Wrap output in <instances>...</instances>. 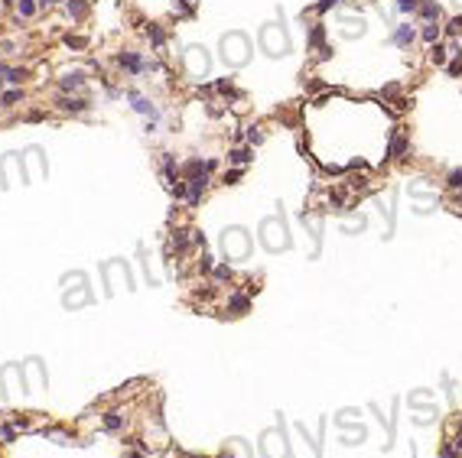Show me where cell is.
Here are the masks:
<instances>
[{"instance_id":"1","label":"cell","mask_w":462,"mask_h":458,"mask_svg":"<svg viewBox=\"0 0 462 458\" xmlns=\"http://www.w3.org/2000/svg\"><path fill=\"white\" fill-rule=\"evenodd\" d=\"M248 55H251V42H248L244 33H228V36H221V59H225L231 69L244 65Z\"/></svg>"},{"instance_id":"2","label":"cell","mask_w":462,"mask_h":458,"mask_svg":"<svg viewBox=\"0 0 462 458\" xmlns=\"http://www.w3.org/2000/svg\"><path fill=\"white\" fill-rule=\"evenodd\" d=\"M260 49H264L270 59H277V55H287L290 52V36L280 30V26H264L260 30Z\"/></svg>"},{"instance_id":"3","label":"cell","mask_w":462,"mask_h":458,"mask_svg":"<svg viewBox=\"0 0 462 458\" xmlns=\"http://www.w3.org/2000/svg\"><path fill=\"white\" fill-rule=\"evenodd\" d=\"M186 62H189V72L196 78H202V75H209V55H205V49L202 46H192L186 52Z\"/></svg>"},{"instance_id":"4","label":"cell","mask_w":462,"mask_h":458,"mask_svg":"<svg viewBox=\"0 0 462 458\" xmlns=\"http://www.w3.org/2000/svg\"><path fill=\"white\" fill-rule=\"evenodd\" d=\"M407 150H410V137L404 130H394L391 133V143H387V156H391V159H400Z\"/></svg>"},{"instance_id":"5","label":"cell","mask_w":462,"mask_h":458,"mask_svg":"<svg viewBox=\"0 0 462 458\" xmlns=\"http://www.w3.org/2000/svg\"><path fill=\"white\" fill-rule=\"evenodd\" d=\"M118 62H121V69H130V72H147V69H157L153 62H143L137 52H121L118 55Z\"/></svg>"},{"instance_id":"6","label":"cell","mask_w":462,"mask_h":458,"mask_svg":"<svg viewBox=\"0 0 462 458\" xmlns=\"http://www.w3.org/2000/svg\"><path fill=\"white\" fill-rule=\"evenodd\" d=\"M417 39V30L410 23H404V26H397V30H394V36H391V42L394 46H400V49H407L410 42H414Z\"/></svg>"},{"instance_id":"7","label":"cell","mask_w":462,"mask_h":458,"mask_svg":"<svg viewBox=\"0 0 462 458\" xmlns=\"http://www.w3.org/2000/svg\"><path fill=\"white\" fill-rule=\"evenodd\" d=\"M417 13H420L423 20H426V23H433V20H439V13H443V10H439V3H436V0H420Z\"/></svg>"},{"instance_id":"8","label":"cell","mask_w":462,"mask_h":458,"mask_svg":"<svg viewBox=\"0 0 462 458\" xmlns=\"http://www.w3.org/2000/svg\"><path fill=\"white\" fill-rule=\"evenodd\" d=\"M59 85H62V91L82 88V85H85V75H82V72H69V75H62V78H59Z\"/></svg>"},{"instance_id":"9","label":"cell","mask_w":462,"mask_h":458,"mask_svg":"<svg viewBox=\"0 0 462 458\" xmlns=\"http://www.w3.org/2000/svg\"><path fill=\"white\" fill-rule=\"evenodd\" d=\"M342 26H345L342 36H361V33H365V20H361V16L358 20H342Z\"/></svg>"},{"instance_id":"10","label":"cell","mask_w":462,"mask_h":458,"mask_svg":"<svg viewBox=\"0 0 462 458\" xmlns=\"http://www.w3.org/2000/svg\"><path fill=\"white\" fill-rule=\"evenodd\" d=\"M228 163H235V166H248V163H251V150H244V147L231 150V153H228Z\"/></svg>"},{"instance_id":"11","label":"cell","mask_w":462,"mask_h":458,"mask_svg":"<svg viewBox=\"0 0 462 458\" xmlns=\"http://www.w3.org/2000/svg\"><path fill=\"white\" fill-rule=\"evenodd\" d=\"M130 98H133V111H140V114H150V117H157V111H153V104L147 101V98H140L137 91H130Z\"/></svg>"},{"instance_id":"12","label":"cell","mask_w":462,"mask_h":458,"mask_svg":"<svg viewBox=\"0 0 462 458\" xmlns=\"http://www.w3.org/2000/svg\"><path fill=\"white\" fill-rule=\"evenodd\" d=\"M322 39H326V26L316 23L313 30H309V49H319V46H322Z\"/></svg>"},{"instance_id":"13","label":"cell","mask_w":462,"mask_h":458,"mask_svg":"<svg viewBox=\"0 0 462 458\" xmlns=\"http://www.w3.org/2000/svg\"><path fill=\"white\" fill-rule=\"evenodd\" d=\"M172 10H176L179 16H192V13H196V0H176Z\"/></svg>"},{"instance_id":"14","label":"cell","mask_w":462,"mask_h":458,"mask_svg":"<svg viewBox=\"0 0 462 458\" xmlns=\"http://www.w3.org/2000/svg\"><path fill=\"white\" fill-rule=\"evenodd\" d=\"M228 309L235 312V315L248 312V296H231V303H228Z\"/></svg>"},{"instance_id":"15","label":"cell","mask_w":462,"mask_h":458,"mask_svg":"<svg viewBox=\"0 0 462 458\" xmlns=\"http://www.w3.org/2000/svg\"><path fill=\"white\" fill-rule=\"evenodd\" d=\"M420 36L426 39V42H436V39H439V26H436V20H433V23H426V26H423V30H420Z\"/></svg>"},{"instance_id":"16","label":"cell","mask_w":462,"mask_h":458,"mask_svg":"<svg viewBox=\"0 0 462 458\" xmlns=\"http://www.w3.org/2000/svg\"><path fill=\"white\" fill-rule=\"evenodd\" d=\"M59 104H62L65 111H85V108H88L82 98H59Z\"/></svg>"},{"instance_id":"17","label":"cell","mask_w":462,"mask_h":458,"mask_svg":"<svg viewBox=\"0 0 462 458\" xmlns=\"http://www.w3.org/2000/svg\"><path fill=\"white\" fill-rule=\"evenodd\" d=\"M446 55H449V49H443V46H436V42H433V49H430V59H433V62L443 65V62H446Z\"/></svg>"},{"instance_id":"18","label":"cell","mask_w":462,"mask_h":458,"mask_svg":"<svg viewBox=\"0 0 462 458\" xmlns=\"http://www.w3.org/2000/svg\"><path fill=\"white\" fill-rule=\"evenodd\" d=\"M417 7H420V0H397L400 13H417Z\"/></svg>"},{"instance_id":"19","label":"cell","mask_w":462,"mask_h":458,"mask_svg":"<svg viewBox=\"0 0 462 458\" xmlns=\"http://www.w3.org/2000/svg\"><path fill=\"white\" fill-rule=\"evenodd\" d=\"M150 39H153V46H163V42H166L163 26H150Z\"/></svg>"},{"instance_id":"20","label":"cell","mask_w":462,"mask_h":458,"mask_svg":"<svg viewBox=\"0 0 462 458\" xmlns=\"http://www.w3.org/2000/svg\"><path fill=\"white\" fill-rule=\"evenodd\" d=\"M36 13V0H20V16H33Z\"/></svg>"},{"instance_id":"21","label":"cell","mask_w":462,"mask_h":458,"mask_svg":"<svg viewBox=\"0 0 462 458\" xmlns=\"http://www.w3.org/2000/svg\"><path fill=\"white\" fill-rule=\"evenodd\" d=\"M69 13H72V16H79V20H82V16L88 13V7L82 3V0H75V3H69Z\"/></svg>"},{"instance_id":"22","label":"cell","mask_w":462,"mask_h":458,"mask_svg":"<svg viewBox=\"0 0 462 458\" xmlns=\"http://www.w3.org/2000/svg\"><path fill=\"white\" fill-rule=\"evenodd\" d=\"M449 189H456V192L462 189V169H453V172H449Z\"/></svg>"},{"instance_id":"23","label":"cell","mask_w":462,"mask_h":458,"mask_svg":"<svg viewBox=\"0 0 462 458\" xmlns=\"http://www.w3.org/2000/svg\"><path fill=\"white\" fill-rule=\"evenodd\" d=\"M446 33H449V36H459V33H462V16H456V20H449Z\"/></svg>"},{"instance_id":"24","label":"cell","mask_w":462,"mask_h":458,"mask_svg":"<svg viewBox=\"0 0 462 458\" xmlns=\"http://www.w3.org/2000/svg\"><path fill=\"white\" fill-rule=\"evenodd\" d=\"M104 426L108 429H121V416L118 413H108V416H104Z\"/></svg>"},{"instance_id":"25","label":"cell","mask_w":462,"mask_h":458,"mask_svg":"<svg viewBox=\"0 0 462 458\" xmlns=\"http://www.w3.org/2000/svg\"><path fill=\"white\" fill-rule=\"evenodd\" d=\"M446 72H449V75H462V55H456L453 62H449V69H446Z\"/></svg>"},{"instance_id":"26","label":"cell","mask_w":462,"mask_h":458,"mask_svg":"<svg viewBox=\"0 0 462 458\" xmlns=\"http://www.w3.org/2000/svg\"><path fill=\"white\" fill-rule=\"evenodd\" d=\"M248 140H251V143H260V140H264V133H260L257 127H248Z\"/></svg>"},{"instance_id":"27","label":"cell","mask_w":462,"mask_h":458,"mask_svg":"<svg viewBox=\"0 0 462 458\" xmlns=\"http://www.w3.org/2000/svg\"><path fill=\"white\" fill-rule=\"evenodd\" d=\"M338 0H319V3H316V13H326V10L329 7H336Z\"/></svg>"},{"instance_id":"28","label":"cell","mask_w":462,"mask_h":458,"mask_svg":"<svg viewBox=\"0 0 462 458\" xmlns=\"http://www.w3.org/2000/svg\"><path fill=\"white\" fill-rule=\"evenodd\" d=\"M215 276H218V280H228V276H231V267H225V264L215 267Z\"/></svg>"},{"instance_id":"29","label":"cell","mask_w":462,"mask_h":458,"mask_svg":"<svg viewBox=\"0 0 462 458\" xmlns=\"http://www.w3.org/2000/svg\"><path fill=\"white\" fill-rule=\"evenodd\" d=\"M65 42H69V46H75V49L85 46V39H79V36H65Z\"/></svg>"},{"instance_id":"30","label":"cell","mask_w":462,"mask_h":458,"mask_svg":"<svg viewBox=\"0 0 462 458\" xmlns=\"http://www.w3.org/2000/svg\"><path fill=\"white\" fill-rule=\"evenodd\" d=\"M13 101H20V91H7L3 94V104H13Z\"/></svg>"},{"instance_id":"31","label":"cell","mask_w":462,"mask_h":458,"mask_svg":"<svg viewBox=\"0 0 462 458\" xmlns=\"http://www.w3.org/2000/svg\"><path fill=\"white\" fill-rule=\"evenodd\" d=\"M443 458H456V449H449V445H446V449H443Z\"/></svg>"},{"instance_id":"32","label":"cell","mask_w":462,"mask_h":458,"mask_svg":"<svg viewBox=\"0 0 462 458\" xmlns=\"http://www.w3.org/2000/svg\"><path fill=\"white\" fill-rule=\"evenodd\" d=\"M456 449H462V435H459V439H456Z\"/></svg>"},{"instance_id":"33","label":"cell","mask_w":462,"mask_h":458,"mask_svg":"<svg viewBox=\"0 0 462 458\" xmlns=\"http://www.w3.org/2000/svg\"><path fill=\"white\" fill-rule=\"evenodd\" d=\"M40 3H55V0H40Z\"/></svg>"},{"instance_id":"34","label":"cell","mask_w":462,"mask_h":458,"mask_svg":"<svg viewBox=\"0 0 462 458\" xmlns=\"http://www.w3.org/2000/svg\"><path fill=\"white\" fill-rule=\"evenodd\" d=\"M459 432H462V420H459Z\"/></svg>"}]
</instances>
